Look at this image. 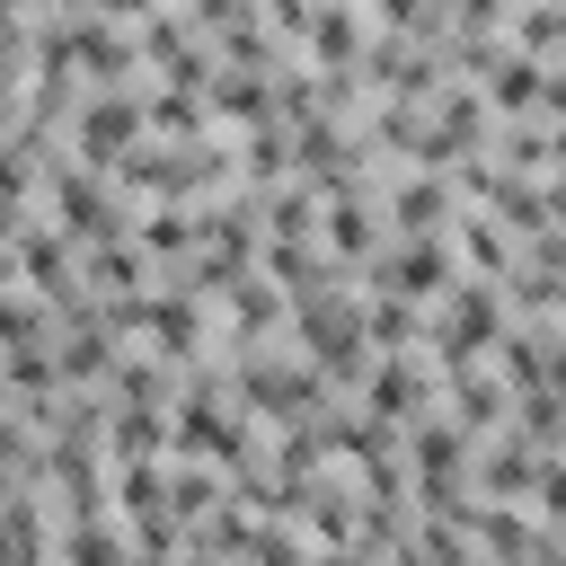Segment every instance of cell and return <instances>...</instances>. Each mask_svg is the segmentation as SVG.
<instances>
[{"label": "cell", "mask_w": 566, "mask_h": 566, "mask_svg": "<svg viewBox=\"0 0 566 566\" xmlns=\"http://www.w3.org/2000/svg\"><path fill=\"white\" fill-rule=\"evenodd\" d=\"M380 292H398V301H442V292H451V248H442V239H407V248L380 265Z\"/></svg>", "instance_id": "1"}, {"label": "cell", "mask_w": 566, "mask_h": 566, "mask_svg": "<svg viewBox=\"0 0 566 566\" xmlns=\"http://www.w3.org/2000/svg\"><path fill=\"white\" fill-rule=\"evenodd\" d=\"M80 142H88V168H115L133 142H150V115H142V106H124V97H106V106H88V115H80Z\"/></svg>", "instance_id": "2"}, {"label": "cell", "mask_w": 566, "mask_h": 566, "mask_svg": "<svg viewBox=\"0 0 566 566\" xmlns=\"http://www.w3.org/2000/svg\"><path fill=\"white\" fill-rule=\"evenodd\" d=\"M53 221L71 239H115V203H106L97 177H53Z\"/></svg>", "instance_id": "3"}, {"label": "cell", "mask_w": 566, "mask_h": 566, "mask_svg": "<svg viewBox=\"0 0 566 566\" xmlns=\"http://www.w3.org/2000/svg\"><path fill=\"white\" fill-rule=\"evenodd\" d=\"M495 318H504V310H495V283H460V292H451V318H442L433 345H442V354H478V345L495 336Z\"/></svg>", "instance_id": "4"}, {"label": "cell", "mask_w": 566, "mask_h": 566, "mask_svg": "<svg viewBox=\"0 0 566 566\" xmlns=\"http://www.w3.org/2000/svg\"><path fill=\"white\" fill-rule=\"evenodd\" d=\"M389 221H398L407 239H433V230L451 221V186H442V177H407V186L389 195Z\"/></svg>", "instance_id": "5"}, {"label": "cell", "mask_w": 566, "mask_h": 566, "mask_svg": "<svg viewBox=\"0 0 566 566\" xmlns=\"http://www.w3.org/2000/svg\"><path fill=\"white\" fill-rule=\"evenodd\" d=\"M354 44H363V18H354V9H336V0L310 9V53H318V71H345Z\"/></svg>", "instance_id": "6"}, {"label": "cell", "mask_w": 566, "mask_h": 566, "mask_svg": "<svg viewBox=\"0 0 566 566\" xmlns=\"http://www.w3.org/2000/svg\"><path fill=\"white\" fill-rule=\"evenodd\" d=\"M18 265L35 274V292H44V301H71V283H62V274H71V256H62V239H53V230H18Z\"/></svg>", "instance_id": "7"}, {"label": "cell", "mask_w": 566, "mask_h": 566, "mask_svg": "<svg viewBox=\"0 0 566 566\" xmlns=\"http://www.w3.org/2000/svg\"><path fill=\"white\" fill-rule=\"evenodd\" d=\"M486 97H495L504 115H522V106L539 97V62H531V53H495V71H486Z\"/></svg>", "instance_id": "8"}, {"label": "cell", "mask_w": 566, "mask_h": 566, "mask_svg": "<svg viewBox=\"0 0 566 566\" xmlns=\"http://www.w3.org/2000/svg\"><path fill=\"white\" fill-rule=\"evenodd\" d=\"M407 407H416V363H407V354H389V363L371 371V416L389 424V416H407Z\"/></svg>", "instance_id": "9"}, {"label": "cell", "mask_w": 566, "mask_h": 566, "mask_svg": "<svg viewBox=\"0 0 566 566\" xmlns=\"http://www.w3.org/2000/svg\"><path fill=\"white\" fill-rule=\"evenodd\" d=\"M212 106L248 124V115H265V106H274V88H265L256 71H221V80H212Z\"/></svg>", "instance_id": "10"}, {"label": "cell", "mask_w": 566, "mask_h": 566, "mask_svg": "<svg viewBox=\"0 0 566 566\" xmlns=\"http://www.w3.org/2000/svg\"><path fill=\"white\" fill-rule=\"evenodd\" d=\"M363 345H416V301H398V292L371 301L363 310Z\"/></svg>", "instance_id": "11"}, {"label": "cell", "mask_w": 566, "mask_h": 566, "mask_svg": "<svg viewBox=\"0 0 566 566\" xmlns=\"http://www.w3.org/2000/svg\"><path fill=\"white\" fill-rule=\"evenodd\" d=\"M62 557H71V566H124V548H115V531H106L97 513L62 531Z\"/></svg>", "instance_id": "12"}, {"label": "cell", "mask_w": 566, "mask_h": 566, "mask_svg": "<svg viewBox=\"0 0 566 566\" xmlns=\"http://www.w3.org/2000/svg\"><path fill=\"white\" fill-rule=\"evenodd\" d=\"M142 115H150V133H203V124H212V115H203V106H195L186 88H168V97H150Z\"/></svg>", "instance_id": "13"}, {"label": "cell", "mask_w": 566, "mask_h": 566, "mask_svg": "<svg viewBox=\"0 0 566 566\" xmlns=\"http://www.w3.org/2000/svg\"><path fill=\"white\" fill-rule=\"evenodd\" d=\"M327 239H336V248H354V256H363V248H371V239H380V230H371V212H363V203H354V195H336V203H327Z\"/></svg>", "instance_id": "14"}, {"label": "cell", "mask_w": 566, "mask_h": 566, "mask_svg": "<svg viewBox=\"0 0 566 566\" xmlns=\"http://www.w3.org/2000/svg\"><path fill=\"white\" fill-rule=\"evenodd\" d=\"M486 486H504V495H522V486H539V469H531V451H522V442H504V451H486Z\"/></svg>", "instance_id": "15"}, {"label": "cell", "mask_w": 566, "mask_h": 566, "mask_svg": "<svg viewBox=\"0 0 566 566\" xmlns=\"http://www.w3.org/2000/svg\"><path fill=\"white\" fill-rule=\"evenodd\" d=\"M539 97H548V106H566V62H557V71L539 80Z\"/></svg>", "instance_id": "16"}, {"label": "cell", "mask_w": 566, "mask_h": 566, "mask_svg": "<svg viewBox=\"0 0 566 566\" xmlns=\"http://www.w3.org/2000/svg\"><path fill=\"white\" fill-rule=\"evenodd\" d=\"M18 9H27V0H0V18H18Z\"/></svg>", "instance_id": "17"}, {"label": "cell", "mask_w": 566, "mask_h": 566, "mask_svg": "<svg viewBox=\"0 0 566 566\" xmlns=\"http://www.w3.org/2000/svg\"><path fill=\"white\" fill-rule=\"evenodd\" d=\"M0 283H9V265H0Z\"/></svg>", "instance_id": "18"}]
</instances>
